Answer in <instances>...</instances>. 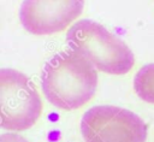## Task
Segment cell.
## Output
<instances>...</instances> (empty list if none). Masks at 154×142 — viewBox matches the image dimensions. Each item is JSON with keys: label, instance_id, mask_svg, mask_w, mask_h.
I'll list each match as a JSON object with an SVG mask.
<instances>
[{"label": "cell", "instance_id": "obj_1", "mask_svg": "<svg viewBox=\"0 0 154 142\" xmlns=\"http://www.w3.org/2000/svg\"><path fill=\"white\" fill-rule=\"evenodd\" d=\"M97 72L81 53L67 49L54 54L43 66L42 91L55 107L77 110L89 102L96 93Z\"/></svg>", "mask_w": 154, "mask_h": 142}, {"label": "cell", "instance_id": "obj_3", "mask_svg": "<svg viewBox=\"0 0 154 142\" xmlns=\"http://www.w3.org/2000/svg\"><path fill=\"white\" fill-rule=\"evenodd\" d=\"M1 128L7 131H24L41 117L42 100L34 82L13 69L0 70Z\"/></svg>", "mask_w": 154, "mask_h": 142}, {"label": "cell", "instance_id": "obj_4", "mask_svg": "<svg viewBox=\"0 0 154 142\" xmlns=\"http://www.w3.org/2000/svg\"><path fill=\"white\" fill-rule=\"evenodd\" d=\"M85 142H146V123L134 112L116 106H95L81 120Z\"/></svg>", "mask_w": 154, "mask_h": 142}, {"label": "cell", "instance_id": "obj_5", "mask_svg": "<svg viewBox=\"0 0 154 142\" xmlns=\"http://www.w3.org/2000/svg\"><path fill=\"white\" fill-rule=\"evenodd\" d=\"M84 0H24L19 8L23 28L37 36L65 30L83 12Z\"/></svg>", "mask_w": 154, "mask_h": 142}, {"label": "cell", "instance_id": "obj_6", "mask_svg": "<svg viewBox=\"0 0 154 142\" xmlns=\"http://www.w3.org/2000/svg\"><path fill=\"white\" fill-rule=\"evenodd\" d=\"M134 89L140 99L154 103V64H147L136 72Z\"/></svg>", "mask_w": 154, "mask_h": 142}, {"label": "cell", "instance_id": "obj_2", "mask_svg": "<svg viewBox=\"0 0 154 142\" xmlns=\"http://www.w3.org/2000/svg\"><path fill=\"white\" fill-rule=\"evenodd\" d=\"M66 42L102 72L125 75L135 65V55L125 42L94 20L75 23L66 34Z\"/></svg>", "mask_w": 154, "mask_h": 142}, {"label": "cell", "instance_id": "obj_7", "mask_svg": "<svg viewBox=\"0 0 154 142\" xmlns=\"http://www.w3.org/2000/svg\"><path fill=\"white\" fill-rule=\"evenodd\" d=\"M0 142H29L23 136L14 132H5L0 136Z\"/></svg>", "mask_w": 154, "mask_h": 142}]
</instances>
